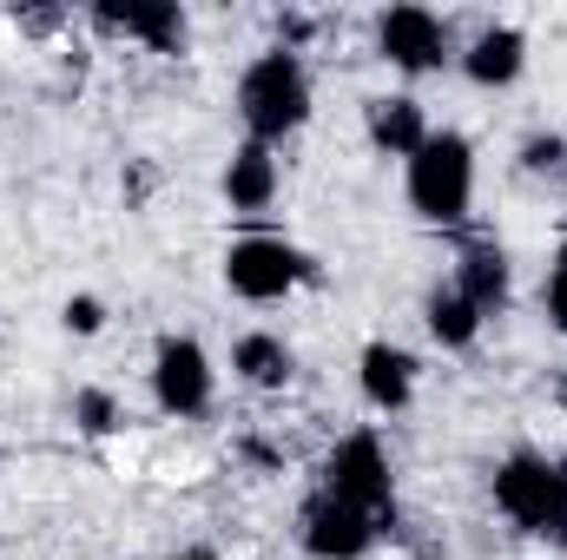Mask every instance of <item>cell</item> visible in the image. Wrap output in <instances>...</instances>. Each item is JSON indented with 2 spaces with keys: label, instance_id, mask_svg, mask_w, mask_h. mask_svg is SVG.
I'll use <instances>...</instances> for the list:
<instances>
[{
  "label": "cell",
  "instance_id": "obj_19",
  "mask_svg": "<svg viewBox=\"0 0 567 560\" xmlns=\"http://www.w3.org/2000/svg\"><path fill=\"white\" fill-rule=\"evenodd\" d=\"M548 317H555V330L567 336V245L555 251V265H548Z\"/></svg>",
  "mask_w": 567,
  "mask_h": 560
},
{
  "label": "cell",
  "instance_id": "obj_5",
  "mask_svg": "<svg viewBox=\"0 0 567 560\" xmlns=\"http://www.w3.org/2000/svg\"><path fill=\"white\" fill-rule=\"evenodd\" d=\"M303 278H317V265L303 251H290L284 238H238L225 251V283L251 303H278L284 290H297Z\"/></svg>",
  "mask_w": 567,
  "mask_h": 560
},
{
  "label": "cell",
  "instance_id": "obj_3",
  "mask_svg": "<svg viewBox=\"0 0 567 560\" xmlns=\"http://www.w3.org/2000/svg\"><path fill=\"white\" fill-rule=\"evenodd\" d=\"M495 508L528 528V535H548L567 548V462H548V455H508L495 468Z\"/></svg>",
  "mask_w": 567,
  "mask_h": 560
},
{
  "label": "cell",
  "instance_id": "obj_6",
  "mask_svg": "<svg viewBox=\"0 0 567 560\" xmlns=\"http://www.w3.org/2000/svg\"><path fill=\"white\" fill-rule=\"evenodd\" d=\"M297 535H303V554L310 560H363L370 548H377L383 521L317 488V495L303 501V528H297Z\"/></svg>",
  "mask_w": 567,
  "mask_h": 560
},
{
  "label": "cell",
  "instance_id": "obj_14",
  "mask_svg": "<svg viewBox=\"0 0 567 560\" xmlns=\"http://www.w3.org/2000/svg\"><path fill=\"white\" fill-rule=\"evenodd\" d=\"M370 139L383 145L390 158H410V152L429 139L423 106H416V100H377V106H370Z\"/></svg>",
  "mask_w": 567,
  "mask_h": 560
},
{
  "label": "cell",
  "instance_id": "obj_8",
  "mask_svg": "<svg viewBox=\"0 0 567 560\" xmlns=\"http://www.w3.org/2000/svg\"><path fill=\"white\" fill-rule=\"evenodd\" d=\"M377 46H383V60L403 66V73H435V66L449 60V20L429 13V7H390V13L377 20Z\"/></svg>",
  "mask_w": 567,
  "mask_h": 560
},
{
  "label": "cell",
  "instance_id": "obj_7",
  "mask_svg": "<svg viewBox=\"0 0 567 560\" xmlns=\"http://www.w3.org/2000/svg\"><path fill=\"white\" fill-rule=\"evenodd\" d=\"M152 396L165 416H205L212 409V356L192 336H165L152 356Z\"/></svg>",
  "mask_w": 567,
  "mask_h": 560
},
{
  "label": "cell",
  "instance_id": "obj_11",
  "mask_svg": "<svg viewBox=\"0 0 567 560\" xmlns=\"http://www.w3.org/2000/svg\"><path fill=\"white\" fill-rule=\"evenodd\" d=\"M225 198H231V211H265L271 198H278V158H271V145H238L231 152V165H225Z\"/></svg>",
  "mask_w": 567,
  "mask_h": 560
},
{
  "label": "cell",
  "instance_id": "obj_17",
  "mask_svg": "<svg viewBox=\"0 0 567 560\" xmlns=\"http://www.w3.org/2000/svg\"><path fill=\"white\" fill-rule=\"evenodd\" d=\"M73 416H80L86 435H106V428H120V403H113L106 390H80V396H73Z\"/></svg>",
  "mask_w": 567,
  "mask_h": 560
},
{
  "label": "cell",
  "instance_id": "obj_16",
  "mask_svg": "<svg viewBox=\"0 0 567 560\" xmlns=\"http://www.w3.org/2000/svg\"><path fill=\"white\" fill-rule=\"evenodd\" d=\"M231 370H238L245 383H258V390H284V383H290V350H284L278 336L251 330V336H238V350H231Z\"/></svg>",
  "mask_w": 567,
  "mask_h": 560
},
{
  "label": "cell",
  "instance_id": "obj_13",
  "mask_svg": "<svg viewBox=\"0 0 567 560\" xmlns=\"http://www.w3.org/2000/svg\"><path fill=\"white\" fill-rule=\"evenodd\" d=\"M455 290H462L482 317L502 310V303H508V258H502L495 245H468L462 265H455Z\"/></svg>",
  "mask_w": 567,
  "mask_h": 560
},
{
  "label": "cell",
  "instance_id": "obj_10",
  "mask_svg": "<svg viewBox=\"0 0 567 560\" xmlns=\"http://www.w3.org/2000/svg\"><path fill=\"white\" fill-rule=\"evenodd\" d=\"M522 60H528V40H522L515 27H482V33L468 40V53H462V73H468L475 86H508V80L522 73Z\"/></svg>",
  "mask_w": 567,
  "mask_h": 560
},
{
  "label": "cell",
  "instance_id": "obj_2",
  "mask_svg": "<svg viewBox=\"0 0 567 560\" xmlns=\"http://www.w3.org/2000/svg\"><path fill=\"white\" fill-rule=\"evenodd\" d=\"M410 205L429 225H462L468 198H475V152L462 133H429L410 158Z\"/></svg>",
  "mask_w": 567,
  "mask_h": 560
},
{
  "label": "cell",
  "instance_id": "obj_20",
  "mask_svg": "<svg viewBox=\"0 0 567 560\" xmlns=\"http://www.w3.org/2000/svg\"><path fill=\"white\" fill-rule=\"evenodd\" d=\"M100 323H106V303H100V297H66V330L93 336Z\"/></svg>",
  "mask_w": 567,
  "mask_h": 560
},
{
  "label": "cell",
  "instance_id": "obj_15",
  "mask_svg": "<svg viewBox=\"0 0 567 560\" xmlns=\"http://www.w3.org/2000/svg\"><path fill=\"white\" fill-rule=\"evenodd\" d=\"M429 336L449 343V350H468V343L482 336V310H475L455 283H435V290H429Z\"/></svg>",
  "mask_w": 567,
  "mask_h": 560
},
{
  "label": "cell",
  "instance_id": "obj_21",
  "mask_svg": "<svg viewBox=\"0 0 567 560\" xmlns=\"http://www.w3.org/2000/svg\"><path fill=\"white\" fill-rule=\"evenodd\" d=\"M172 560H212V554H172Z\"/></svg>",
  "mask_w": 567,
  "mask_h": 560
},
{
  "label": "cell",
  "instance_id": "obj_9",
  "mask_svg": "<svg viewBox=\"0 0 567 560\" xmlns=\"http://www.w3.org/2000/svg\"><path fill=\"white\" fill-rule=\"evenodd\" d=\"M93 20L106 33H140L145 46H158V53L185 46V7L178 0H126V7H100Z\"/></svg>",
  "mask_w": 567,
  "mask_h": 560
},
{
  "label": "cell",
  "instance_id": "obj_12",
  "mask_svg": "<svg viewBox=\"0 0 567 560\" xmlns=\"http://www.w3.org/2000/svg\"><path fill=\"white\" fill-rule=\"evenodd\" d=\"M363 396L377 409H403L416 396V356L396 350V343H370L363 350Z\"/></svg>",
  "mask_w": 567,
  "mask_h": 560
},
{
  "label": "cell",
  "instance_id": "obj_1",
  "mask_svg": "<svg viewBox=\"0 0 567 560\" xmlns=\"http://www.w3.org/2000/svg\"><path fill=\"white\" fill-rule=\"evenodd\" d=\"M238 120L251 126L258 145L284 139V133H297L310 120V73H303V60L290 46H278V53H265V60L245 66V80H238Z\"/></svg>",
  "mask_w": 567,
  "mask_h": 560
},
{
  "label": "cell",
  "instance_id": "obj_18",
  "mask_svg": "<svg viewBox=\"0 0 567 560\" xmlns=\"http://www.w3.org/2000/svg\"><path fill=\"white\" fill-rule=\"evenodd\" d=\"M522 165H528V172H561L567 165V139H555V133H548V139H528L522 145Z\"/></svg>",
  "mask_w": 567,
  "mask_h": 560
},
{
  "label": "cell",
  "instance_id": "obj_4",
  "mask_svg": "<svg viewBox=\"0 0 567 560\" xmlns=\"http://www.w3.org/2000/svg\"><path fill=\"white\" fill-rule=\"evenodd\" d=\"M323 495H337V501L377 515L383 528L396 521V475H390V455H383L377 428H357V435H343V442L330 448V462H323Z\"/></svg>",
  "mask_w": 567,
  "mask_h": 560
}]
</instances>
